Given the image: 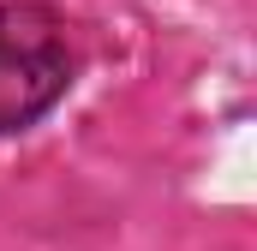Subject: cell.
Masks as SVG:
<instances>
[{
    "label": "cell",
    "instance_id": "6da1fadb",
    "mask_svg": "<svg viewBox=\"0 0 257 251\" xmlns=\"http://www.w3.org/2000/svg\"><path fill=\"white\" fill-rule=\"evenodd\" d=\"M72 84V42L36 0H0V132L48 114Z\"/></svg>",
    "mask_w": 257,
    "mask_h": 251
}]
</instances>
